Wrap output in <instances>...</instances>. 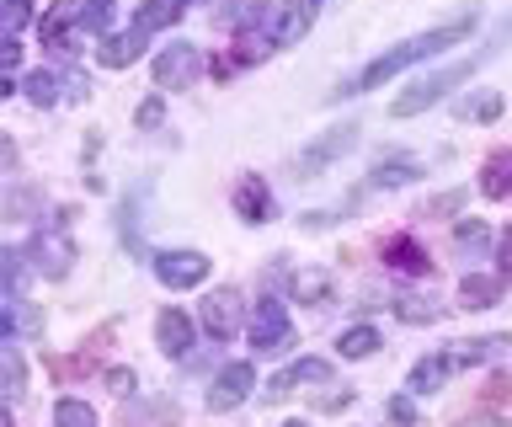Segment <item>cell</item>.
<instances>
[{"label": "cell", "instance_id": "obj_1", "mask_svg": "<svg viewBox=\"0 0 512 427\" xmlns=\"http://www.w3.org/2000/svg\"><path fill=\"white\" fill-rule=\"evenodd\" d=\"M475 22H480V11H475V17H454V22L432 27V33H416V38H406V43H395V49H384L379 59H368V65L352 75V81L336 86L331 102L363 97V91H379V86H390L395 75H406L411 65H422V59H438V54H448V49H459V43H470V38H475Z\"/></svg>", "mask_w": 512, "mask_h": 427}, {"label": "cell", "instance_id": "obj_2", "mask_svg": "<svg viewBox=\"0 0 512 427\" xmlns=\"http://www.w3.org/2000/svg\"><path fill=\"white\" fill-rule=\"evenodd\" d=\"M507 43H512V17H507L502 27H496V33H491L486 43H480L475 54H464V59H454L448 70H432V75H422L416 86H406V91H400V97L390 102V113H395V118H416V113H427V107L448 102V97H454V86H459V81H470V75H475L480 65H491V59L502 54Z\"/></svg>", "mask_w": 512, "mask_h": 427}, {"label": "cell", "instance_id": "obj_3", "mask_svg": "<svg viewBox=\"0 0 512 427\" xmlns=\"http://www.w3.org/2000/svg\"><path fill=\"white\" fill-rule=\"evenodd\" d=\"M358 139H363V129H358L352 118H347V123H336V129H326V134H315L310 145L299 150V177H326V171L342 161V155L358 145Z\"/></svg>", "mask_w": 512, "mask_h": 427}, {"label": "cell", "instance_id": "obj_4", "mask_svg": "<svg viewBox=\"0 0 512 427\" xmlns=\"http://www.w3.org/2000/svg\"><path fill=\"white\" fill-rule=\"evenodd\" d=\"M288 347H294V326H288L283 299L262 294L251 310V353H288Z\"/></svg>", "mask_w": 512, "mask_h": 427}, {"label": "cell", "instance_id": "obj_5", "mask_svg": "<svg viewBox=\"0 0 512 427\" xmlns=\"http://www.w3.org/2000/svg\"><path fill=\"white\" fill-rule=\"evenodd\" d=\"M27 257H32V267H38V278H70L75 241L64 235V209H59V219H54V230H43L38 241L27 246Z\"/></svg>", "mask_w": 512, "mask_h": 427}, {"label": "cell", "instance_id": "obj_6", "mask_svg": "<svg viewBox=\"0 0 512 427\" xmlns=\"http://www.w3.org/2000/svg\"><path fill=\"white\" fill-rule=\"evenodd\" d=\"M150 267L166 289H198V283H208V267L214 262H208L203 251H155Z\"/></svg>", "mask_w": 512, "mask_h": 427}, {"label": "cell", "instance_id": "obj_7", "mask_svg": "<svg viewBox=\"0 0 512 427\" xmlns=\"http://www.w3.org/2000/svg\"><path fill=\"white\" fill-rule=\"evenodd\" d=\"M203 75V54L192 43H171L166 54H155V86L160 91H182Z\"/></svg>", "mask_w": 512, "mask_h": 427}, {"label": "cell", "instance_id": "obj_8", "mask_svg": "<svg viewBox=\"0 0 512 427\" xmlns=\"http://www.w3.org/2000/svg\"><path fill=\"white\" fill-rule=\"evenodd\" d=\"M251 390H256L251 363H224V369L214 374V385H208V411H235Z\"/></svg>", "mask_w": 512, "mask_h": 427}, {"label": "cell", "instance_id": "obj_9", "mask_svg": "<svg viewBox=\"0 0 512 427\" xmlns=\"http://www.w3.org/2000/svg\"><path fill=\"white\" fill-rule=\"evenodd\" d=\"M80 11H86V0H54V6H48V17L38 22V38L48 43V49H59V54H75L80 43H75L70 27L80 22Z\"/></svg>", "mask_w": 512, "mask_h": 427}, {"label": "cell", "instance_id": "obj_10", "mask_svg": "<svg viewBox=\"0 0 512 427\" xmlns=\"http://www.w3.org/2000/svg\"><path fill=\"white\" fill-rule=\"evenodd\" d=\"M299 385H331V363H326V358H299V363H288L283 374L267 379V401H283V395H294Z\"/></svg>", "mask_w": 512, "mask_h": 427}, {"label": "cell", "instance_id": "obj_11", "mask_svg": "<svg viewBox=\"0 0 512 427\" xmlns=\"http://www.w3.org/2000/svg\"><path fill=\"white\" fill-rule=\"evenodd\" d=\"M203 326H208V337H214V342H230L240 331V294L235 289L208 294L203 299Z\"/></svg>", "mask_w": 512, "mask_h": 427}, {"label": "cell", "instance_id": "obj_12", "mask_svg": "<svg viewBox=\"0 0 512 427\" xmlns=\"http://www.w3.org/2000/svg\"><path fill=\"white\" fill-rule=\"evenodd\" d=\"M422 177V155H411V150H384L374 171H368V187H406Z\"/></svg>", "mask_w": 512, "mask_h": 427}, {"label": "cell", "instance_id": "obj_13", "mask_svg": "<svg viewBox=\"0 0 512 427\" xmlns=\"http://www.w3.org/2000/svg\"><path fill=\"white\" fill-rule=\"evenodd\" d=\"M155 342H160V353H166V358H187L192 353V315L166 305L155 315Z\"/></svg>", "mask_w": 512, "mask_h": 427}, {"label": "cell", "instance_id": "obj_14", "mask_svg": "<svg viewBox=\"0 0 512 427\" xmlns=\"http://www.w3.org/2000/svg\"><path fill=\"white\" fill-rule=\"evenodd\" d=\"M310 22H315V6H310V0H283L278 17H272V49L299 43L304 33H310Z\"/></svg>", "mask_w": 512, "mask_h": 427}, {"label": "cell", "instance_id": "obj_15", "mask_svg": "<svg viewBox=\"0 0 512 427\" xmlns=\"http://www.w3.org/2000/svg\"><path fill=\"white\" fill-rule=\"evenodd\" d=\"M43 331V315L27 305V299H0V342H27Z\"/></svg>", "mask_w": 512, "mask_h": 427}, {"label": "cell", "instance_id": "obj_16", "mask_svg": "<svg viewBox=\"0 0 512 427\" xmlns=\"http://www.w3.org/2000/svg\"><path fill=\"white\" fill-rule=\"evenodd\" d=\"M144 49H150V38H139V33H107L102 43H96V65L102 70H128L134 59H144Z\"/></svg>", "mask_w": 512, "mask_h": 427}, {"label": "cell", "instance_id": "obj_17", "mask_svg": "<svg viewBox=\"0 0 512 427\" xmlns=\"http://www.w3.org/2000/svg\"><path fill=\"white\" fill-rule=\"evenodd\" d=\"M235 214L246 219V225H267V219H278V209H272V193L262 177H240L235 187Z\"/></svg>", "mask_w": 512, "mask_h": 427}, {"label": "cell", "instance_id": "obj_18", "mask_svg": "<svg viewBox=\"0 0 512 427\" xmlns=\"http://www.w3.org/2000/svg\"><path fill=\"white\" fill-rule=\"evenodd\" d=\"M502 353H507V337H464V342L443 347V358L454 363V369H480V363H491Z\"/></svg>", "mask_w": 512, "mask_h": 427}, {"label": "cell", "instance_id": "obj_19", "mask_svg": "<svg viewBox=\"0 0 512 427\" xmlns=\"http://www.w3.org/2000/svg\"><path fill=\"white\" fill-rule=\"evenodd\" d=\"M38 273L27 257V246H6V257H0V299H27V278Z\"/></svg>", "mask_w": 512, "mask_h": 427}, {"label": "cell", "instance_id": "obj_20", "mask_svg": "<svg viewBox=\"0 0 512 427\" xmlns=\"http://www.w3.org/2000/svg\"><path fill=\"white\" fill-rule=\"evenodd\" d=\"M384 262H390L395 273H406V278H427L432 273V257L411 241V235H395V241L384 246Z\"/></svg>", "mask_w": 512, "mask_h": 427}, {"label": "cell", "instance_id": "obj_21", "mask_svg": "<svg viewBox=\"0 0 512 427\" xmlns=\"http://www.w3.org/2000/svg\"><path fill=\"white\" fill-rule=\"evenodd\" d=\"M448 374H454V363H448L443 353H427V358H416V363H411L406 390H411V395H438Z\"/></svg>", "mask_w": 512, "mask_h": 427}, {"label": "cell", "instance_id": "obj_22", "mask_svg": "<svg viewBox=\"0 0 512 427\" xmlns=\"http://www.w3.org/2000/svg\"><path fill=\"white\" fill-rule=\"evenodd\" d=\"M176 0H144V6L134 11V22H128V33H139V38H155V33H166V27L176 22Z\"/></svg>", "mask_w": 512, "mask_h": 427}, {"label": "cell", "instance_id": "obj_23", "mask_svg": "<svg viewBox=\"0 0 512 427\" xmlns=\"http://www.w3.org/2000/svg\"><path fill=\"white\" fill-rule=\"evenodd\" d=\"M454 113L459 123H496L507 113V102H502V91H470V97L454 102Z\"/></svg>", "mask_w": 512, "mask_h": 427}, {"label": "cell", "instance_id": "obj_24", "mask_svg": "<svg viewBox=\"0 0 512 427\" xmlns=\"http://www.w3.org/2000/svg\"><path fill=\"white\" fill-rule=\"evenodd\" d=\"M267 11H272V0H219V22L235 27V33H251V27H262Z\"/></svg>", "mask_w": 512, "mask_h": 427}, {"label": "cell", "instance_id": "obj_25", "mask_svg": "<svg viewBox=\"0 0 512 427\" xmlns=\"http://www.w3.org/2000/svg\"><path fill=\"white\" fill-rule=\"evenodd\" d=\"M502 299V278H486V273H470L459 283V305L464 310H491Z\"/></svg>", "mask_w": 512, "mask_h": 427}, {"label": "cell", "instance_id": "obj_26", "mask_svg": "<svg viewBox=\"0 0 512 427\" xmlns=\"http://www.w3.org/2000/svg\"><path fill=\"white\" fill-rule=\"evenodd\" d=\"M480 193L486 198H512V150H496L480 171Z\"/></svg>", "mask_w": 512, "mask_h": 427}, {"label": "cell", "instance_id": "obj_27", "mask_svg": "<svg viewBox=\"0 0 512 427\" xmlns=\"http://www.w3.org/2000/svg\"><path fill=\"white\" fill-rule=\"evenodd\" d=\"M294 299L299 305H326L331 299V273L326 267H304V273H294Z\"/></svg>", "mask_w": 512, "mask_h": 427}, {"label": "cell", "instance_id": "obj_28", "mask_svg": "<svg viewBox=\"0 0 512 427\" xmlns=\"http://www.w3.org/2000/svg\"><path fill=\"white\" fill-rule=\"evenodd\" d=\"M336 353H342V358H374V353H379V331L368 326V321L347 326L342 337H336Z\"/></svg>", "mask_w": 512, "mask_h": 427}, {"label": "cell", "instance_id": "obj_29", "mask_svg": "<svg viewBox=\"0 0 512 427\" xmlns=\"http://www.w3.org/2000/svg\"><path fill=\"white\" fill-rule=\"evenodd\" d=\"M395 315H400L406 326H432V321L443 315V305H438V299H422V294H400V299H395Z\"/></svg>", "mask_w": 512, "mask_h": 427}, {"label": "cell", "instance_id": "obj_30", "mask_svg": "<svg viewBox=\"0 0 512 427\" xmlns=\"http://www.w3.org/2000/svg\"><path fill=\"white\" fill-rule=\"evenodd\" d=\"M22 97L32 102V107H54L64 91H59V75L54 70H32L27 81H22Z\"/></svg>", "mask_w": 512, "mask_h": 427}, {"label": "cell", "instance_id": "obj_31", "mask_svg": "<svg viewBox=\"0 0 512 427\" xmlns=\"http://www.w3.org/2000/svg\"><path fill=\"white\" fill-rule=\"evenodd\" d=\"M0 379H6V401L16 406L22 401V390H27V369H22V353L6 342V353H0Z\"/></svg>", "mask_w": 512, "mask_h": 427}, {"label": "cell", "instance_id": "obj_32", "mask_svg": "<svg viewBox=\"0 0 512 427\" xmlns=\"http://www.w3.org/2000/svg\"><path fill=\"white\" fill-rule=\"evenodd\" d=\"M112 17H118V6H112V0H86V11H80V33L107 38L112 33Z\"/></svg>", "mask_w": 512, "mask_h": 427}, {"label": "cell", "instance_id": "obj_33", "mask_svg": "<svg viewBox=\"0 0 512 427\" xmlns=\"http://www.w3.org/2000/svg\"><path fill=\"white\" fill-rule=\"evenodd\" d=\"M54 427H96L91 401H75V395H64V401L54 406Z\"/></svg>", "mask_w": 512, "mask_h": 427}, {"label": "cell", "instance_id": "obj_34", "mask_svg": "<svg viewBox=\"0 0 512 427\" xmlns=\"http://www.w3.org/2000/svg\"><path fill=\"white\" fill-rule=\"evenodd\" d=\"M454 246L464 251V257H470V251H475V257H480V251L491 246V225H480V219H464V225L454 230Z\"/></svg>", "mask_w": 512, "mask_h": 427}, {"label": "cell", "instance_id": "obj_35", "mask_svg": "<svg viewBox=\"0 0 512 427\" xmlns=\"http://www.w3.org/2000/svg\"><path fill=\"white\" fill-rule=\"evenodd\" d=\"M27 22H32V6H27V0H0V38H16Z\"/></svg>", "mask_w": 512, "mask_h": 427}, {"label": "cell", "instance_id": "obj_36", "mask_svg": "<svg viewBox=\"0 0 512 427\" xmlns=\"http://www.w3.org/2000/svg\"><path fill=\"white\" fill-rule=\"evenodd\" d=\"M342 219H352V198L331 203V209H315V214H299V225L304 230H331V225H342Z\"/></svg>", "mask_w": 512, "mask_h": 427}, {"label": "cell", "instance_id": "obj_37", "mask_svg": "<svg viewBox=\"0 0 512 427\" xmlns=\"http://www.w3.org/2000/svg\"><path fill=\"white\" fill-rule=\"evenodd\" d=\"M384 417H390L395 427H416V395L406 390V395H390L384 401Z\"/></svg>", "mask_w": 512, "mask_h": 427}, {"label": "cell", "instance_id": "obj_38", "mask_svg": "<svg viewBox=\"0 0 512 427\" xmlns=\"http://www.w3.org/2000/svg\"><path fill=\"white\" fill-rule=\"evenodd\" d=\"M166 123V97H144L134 107V129H160Z\"/></svg>", "mask_w": 512, "mask_h": 427}, {"label": "cell", "instance_id": "obj_39", "mask_svg": "<svg viewBox=\"0 0 512 427\" xmlns=\"http://www.w3.org/2000/svg\"><path fill=\"white\" fill-rule=\"evenodd\" d=\"M470 203V187H448V193H438L427 203V214H454V209H464Z\"/></svg>", "mask_w": 512, "mask_h": 427}, {"label": "cell", "instance_id": "obj_40", "mask_svg": "<svg viewBox=\"0 0 512 427\" xmlns=\"http://www.w3.org/2000/svg\"><path fill=\"white\" fill-rule=\"evenodd\" d=\"M38 209V193H6V219H32Z\"/></svg>", "mask_w": 512, "mask_h": 427}, {"label": "cell", "instance_id": "obj_41", "mask_svg": "<svg viewBox=\"0 0 512 427\" xmlns=\"http://www.w3.org/2000/svg\"><path fill=\"white\" fill-rule=\"evenodd\" d=\"M16 65H22V43H16V38H0V70L16 75Z\"/></svg>", "mask_w": 512, "mask_h": 427}, {"label": "cell", "instance_id": "obj_42", "mask_svg": "<svg viewBox=\"0 0 512 427\" xmlns=\"http://www.w3.org/2000/svg\"><path fill=\"white\" fill-rule=\"evenodd\" d=\"M107 385L118 390V395H128V390L139 385V374H134V369H107Z\"/></svg>", "mask_w": 512, "mask_h": 427}, {"label": "cell", "instance_id": "obj_43", "mask_svg": "<svg viewBox=\"0 0 512 427\" xmlns=\"http://www.w3.org/2000/svg\"><path fill=\"white\" fill-rule=\"evenodd\" d=\"M496 273L512 278V235H502V241H496Z\"/></svg>", "mask_w": 512, "mask_h": 427}, {"label": "cell", "instance_id": "obj_44", "mask_svg": "<svg viewBox=\"0 0 512 427\" xmlns=\"http://www.w3.org/2000/svg\"><path fill=\"white\" fill-rule=\"evenodd\" d=\"M16 91H22V81H16V75H6V70H0V97H16Z\"/></svg>", "mask_w": 512, "mask_h": 427}, {"label": "cell", "instance_id": "obj_45", "mask_svg": "<svg viewBox=\"0 0 512 427\" xmlns=\"http://www.w3.org/2000/svg\"><path fill=\"white\" fill-rule=\"evenodd\" d=\"M283 427H310V422H283Z\"/></svg>", "mask_w": 512, "mask_h": 427}, {"label": "cell", "instance_id": "obj_46", "mask_svg": "<svg viewBox=\"0 0 512 427\" xmlns=\"http://www.w3.org/2000/svg\"><path fill=\"white\" fill-rule=\"evenodd\" d=\"M176 6H198V0H176Z\"/></svg>", "mask_w": 512, "mask_h": 427}, {"label": "cell", "instance_id": "obj_47", "mask_svg": "<svg viewBox=\"0 0 512 427\" xmlns=\"http://www.w3.org/2000/svg\"><path fill=\"white\" fill-rule=\"evenodd\" d=\"M310 6H320V0H310Z\"/></svg>", "mask_w": 512, "mask_h": 427}]
</instances>
